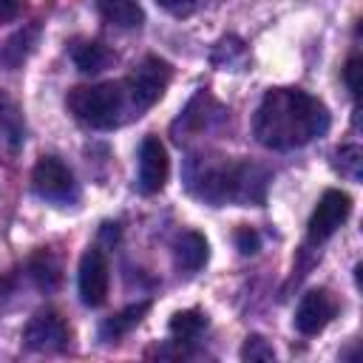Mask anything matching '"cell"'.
Masks as SVG:
<instances>
[{
	"mask_svg": "<svg viewBox=\"0 0 363 363\" xmlns=\"http://www.w3.org/2000/svg\"><path fill=\"white\" fill-rule=\"evenodd\" d=\"M71 113L94 128V130H111L122 122L128 105L125 82H99V85H79L68 94Z\"/></svg>",
	"mask_w": 363,
	"mask_h": 363,
	"instance_id": "3",
	"label": "cell"
},
{
	"mask_svg": "<svg viewBox=\"0 0 363 363\" xmlns=\"http://www.w3.org/2000/svg\"><path fill=\"white\" fill-rule=\"evenodd\" d=\"M360 60L357 57H352L349 62H346V71H343V79H346V85H349V91H352V96H357L360 94Z\"/></svg>",
	"mask_w": 363,
	"mask_h": 363,
	"instance_id": "22",
	"label": "cell"
},
{
	"mask_svg": "<svg viewBox=\"0 0 363 363\" xmlns=\"http://www.w3.org/2000/svg\"><path fill=\"white\" fill-rule=\"evenodd\" d=\"M207 255H210V247H207V238L201 233H182L176 238V247H173V258H176V267L184 269V272H199L204 264H207Z\"/></svg>",
	"mask_w": 363,
	"mask_h": 363,
	"instance_id": "12",
	"label": "cell"
},
{
	"mask_svg": "<svg viewBox=\"0 0 363 363\" xmlns=\"http://www.w3.org/2000/svg\"><path fill=\"white\" fill-rule=\"evenodd\" d=\"M235 244H238V250H241L244 255H252V252H258V244H261V238H258V233H255V230H250V227H241V230L235 233Z\"/></svg>",
	"mask_w": 363,
	"mask_h": 363,
	"instance_id": "21",
	"label": "cell"
},
{
	"mask_svg": "<svg viewBox=\"0 0 363 363\" xmlns=\"http://www.w3.org/2000/svg\"><path fill=\"white\" fill-rule=\"evenodd\" d=\"M352 213V199L343 190H326L309 218V241H326L335 235V230L349 218Z\"/></svg>",
	"mask_w": 363,
	"mask_h": 363,
	"instance_id": "7",
	"label": "cell"
},
{
	"mask_svg": "<svg viewBox=\"0 0 363 363\" xmlns=\"http://www.w3.org/2000/svg\"><path fill=\"white\" fill-rule=\"evenodd\" d=\"M96 9L116 28H139L145 23L139 0H96Z\"/></svg>",
	"mask_w": 363,
	"mask_h": 363,
	"instance_id": "13",
	"label": "cell"
},
{
	"mask_svg": "<svg viewBox=\"0 0 363 363\" xmlns=\"http://www.w3.org/2000/svg\"><path fill=\"white\" fill-rule=\"evenodd\" d=\"M23 340L34 352H60V349L68 346V326L57 312L45 309V312H37L28 320V326L23 332Z\"/></svg>",
	"mask_w": 363,
	"mask_h": 363,
	"instance_id": "9",
	"label": "cell"
},
{
	"mask_svg": "<svg viewBox=\"0 0 363 363\" xmlns=\"http://www.w3.org/2000/svg\"><path fill=\"white\" fill-rule=\"evenodd\" d=\"M20 11V0H0V23L14 20Z\"/></svg>",
	"mask_w": 363,
	"mask_h": 363,
	"instance_id": "24",
	"label": "cell"
},
{
	"mask_svg": "<svg viewBox=\"0 0 363 363\" xmlns=\"http://www.w3.org/2000/svg\"><path fill=\"white\" fill-rule=\"evenodd\" d=\"M156 3H159L164 11H170V14H179V17H182V14H190V11L196 9V3H199V0H156Z\"/></svg>",
	"mask_w": 363,
	"mask_h": 363,
	"instance_id": "23",
	"label": "cell"
},
{
	"mask_svg": "<svg viewBox=\"0 0 363 363\" xmlns=\"http://www.w3.org/2000/svg\"><path fill=\"white\" fill-rule=\"evenodd\" d=\"M329 128L326 105L298 88H272L264 94L255 116L252 133L269 150H295L323 136Z\"/></svg>",
	"mask_w": 363,
	"mask_h": 363,
	"instance_id": "1",
	"label": "cell"
},
{
	"mask_svg": "<svg viewBox=\"0 0 363 363\" xmlns=\"http://www.w3.org/2000/svg\"><path fill=\"white\" fill-rule=\"evenodd\" d=\"M167 173H170V159H167L164 145L156 136H147L139 147V173H136L139 193L145 196L159 193L167 182Z\"/></svg>",
	"mask_w": 363,
	"mask_h": 363,
	"instance_id": "8",
	"label": "cell"
},
{
	"mask_svg": "<svg viewBox=\"0 0 363 363\" xmlns=\"http://www.w3.org/2000/svg\"><path fill=\"white\" fill-rule=\"evenodd\" d=\"M71 60L82 74H99L113 62V51L96 40H82L71 48Z\"/></svg>",
	"mask_w": 363,
	"mask_h": 363,
	"instance_id": "14",
	"label": "cell"
},
{
	"mask_svg": "<svg viewBox=\"0 0 363 363\" xmlns=\"http://www.w3.org/2000/svg\"><path fill=\"white\" fill-rule=\"evenodd\" d=\"M31 184H34V193H37L40 199H45V201L65 204V201H74V199H77L74 173H71L57 156H43V159L34 164Z\"/></svg>",
	"mask_w": 363,
	"mask_h": 363,
	"instance_id": "5",
	"label": "cell"
},
{
	"mask_svg": "<svg viewBox=\"0 0 363 363\" xmlns=\"http://www.w3.org/2000/svg\"><path fill=\"white\" fill-rule=\"evenodd\" d=\"M241 357L244 360H261V363H267V360H275V349L261 335H250L244 340V346H241Z\"/></svg>",
	"mask_w": 363,
	"mask_h": 363,
	"instance_id": "20",
	"label": "cell"
},
{
	"mask_svg": "<svg viewBox=\"0 0 363 363\" xmlns=\"http://www.w3.org/2000/svg\"><path fill=\"white\" fill-rule=\"evenodd\" d=\"M37 40H40V26H23L17 28L11 37H6L0 43V65L9 68V71H17L37 48Z\"/></svg>",
	"mask_w": 363,
	"mask_h": 363,
	"instance_id": "11",
	"label": "cell"
},
{
	"mask_svg": "<svg viewBox=\"0 0 363 363\" xmlns=\"http://www.w3.org/2000/svg\"><path fill=\"white\" fill-rule=\"evenodd\" d=\"M335 318V301L326 289H312L301 298L295 309V329L301 335H318Z\"/></svg>",
	"mask_w": 363,
	"mask_h": 363,
	"instance_id": "10",
	"label": "cell"
},
{
	"mask_svg": "<svg viewBox=\"0 0 363 363\" xmlns=\"http://www.w3.org/2000/svg\"><path fill=\"white\" fill-rule=\"evenodd\" d=\"M31 275L40 289H54L60 284V267L51 261V255H40L31 261Z\"/></svg>",
	"mask_w": 363,
	"mask_h": 363,
	"instance_id": "18",
	"label": "cell"
},
{
	"mask_svg": "<svg viewBox=\"0 0 363 363\" xmlns=\"http://www.w3.org/2000/svg\"><path fill=\"white\" fill-rule=\"evenodd\" d=\"M190 184L201 199L213 204L264 199V173L252 164H216L207 170L201 167V176L190 173Z\"/></svg>",
	"mask_w": 363,
	"mask_h": 363,
	"instance_id": "2",
	"label": "cell"
},
{
	"mask_svg": "<svg viewBox=\"0 0 363 363\" xmlns=\"http://www.w3.org/2000/svg\"><path fill=\"white\" fill-rule=\"evenodd\" d=\"M79 301L85 306H102L108 298V284H111V269H108V258L102 255V250L91 247L85 250V255L79 258Z\"/></svg>",
	"mask_w": 363,
	"mask_h": 363,
	"instance_id": "6",
	"label": "cell"
},
{
	"mask_svg": "<svg viewBox=\"0 0 363 363\" xmlns=\"http://www.w3.org/2000/svg\"><path fill=\"white\" fill-rule=\"evenodd\" d=\"M167 82H170V65L164 60H159V57H145L133 68V74L125 79V94H128L130 111L139 116L153 102H159V96L164 94Z\"/></svg>",
	"mask_w": 363,
	"mask_h": 363,
	"instance_id": "4",
	"label": "cell"
},
{
	"mask_svg": "<svg viewBox=\"0 0 363 363\" xmlns=\"http://www.w3.org/2000/svg\"><path fill=\"white\" fill-rule=\"evenodd\" d=\"M23 139H26L23 116H20L17 105L0 94V142L6 145L9 153H17L23 147Z\"/></svg>",
	"mask_w": 363,
	"mask_h": 363,
	"instance_id": "15",
	"label": "cell"
},
{
	"mask_svg": "<svg viewBox=\"0 0 363 363\" xmlns=\"http://www.w3.org/2000/svg\"><path fill=\"white\" fill-rule=\"evenodd\" d=\"M335 156H337V170H340V176L357 182V179H360V167H363V153H360V147H357V145H346V147H340Z\"/></svg>",
	"mask_w": 363,
	"mask_h": 363,
	"instance_id": "19",
	"label": "cell"
},
{
	"mask_svg": "<svg viewBox=\"0 0 363 363\" xmlns=\"http://www.w3.org/2000/svg\"><path fill=\"white\" fill-rule=\"evenodd\" d=\"M150 309V303L147 301H142V303H133V306H128V309H122V312H116L113 318H108L102 326H99V337L102 340H119L122 335H128L142 318H145V312Z\"/></svg>",
	"mask_w": 363,
	"mask_h": 363,
	"instance_id": "16",
	"label": "cell"
},
{
	"mask_svg": "<svg viewBox=\"0 0 363 363\" xmlns=\"http://www.w3.org/2000/svg\"><path fill=\"white\" fill-rule=\"evenodd\" d=\"M207 326V318L204 312L199 309H187V312H176L170 318V335L179 340V343H190L201 335V329Z\"/></svg>",
	"mask_w": 363,
	"mask_h": 363,
	"instance_id": "17",
	"label": "cell"
}]
</instances>
